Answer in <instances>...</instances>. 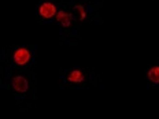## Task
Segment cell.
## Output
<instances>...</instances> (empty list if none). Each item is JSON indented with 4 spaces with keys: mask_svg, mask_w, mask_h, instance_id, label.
Segmentation results:
<instances>
[{
    "mask_svg": "<svg viewBox=\"0 0 159 119\" xmlns=\"http://www.w3.org/2000/svg\"><path fill=\"white\" fill-rule=\"evenodd\" d=\"M32 60V54L28 48H18L14 52V63L18 66H28Z\"/></svg>",
    "mask_w": 159,
    "mask_h": 119,
    "instance_id": "obj_1",
    "label": "cell"
},
{
    "mask_svg": "<svg viewBox=\"0 0 159 119\" xmlns=\"http://www.w3.org/2000/svg\"><path fill=\"white\" fill-rule=\"evenodd\" d=\"M39 14L41 18L44 19H51L56 15V7L54 3L51 2H44L41 6H40V10H39Z\"/></svg>",
    "mask_w": 159,
    "mask_h": 119,
    "instance_id": "obj_2",
    "label": "cell"
},
{
    "mask_svg": "<svg viewBox=\"0 0 159 119\" xmlns=\"http://www.w3.org/2000/svg\"><path fill=\"white\" fill-rule=\"evenodd\" d=\"M12 88H14L16 92H19V93H25L29 88L28 79L25 77H22V75H16V77L12 78Z\"/></svg>",
    "mask_w": 159,
    "mask_h": 119,
    "instance_id": "obj_3",
    "label": "cell"
},
{
    "mask_svg": "<svg viewBox=\"0 0 159 119\" xmlns=\"http://www.w3.org/2000/svg\"><path fill=\"white\" fill-rule=\"evenodd\" d=\"M55 16H56V19H58V22H61L65 28H70V25H71V15L69 14L67 11H65V10H59V11L56 12Z\"/></svg>",
    "mask_w": 159,
    "mask_h": 119,
    "instance_id": "obj_4",
    "label": "cell"
},
{
    "mask_svg": "<svg viewBox=\"0 0 159 119\" xmlns=\"http://www.w3.org/2000/svg\"><path fill=\"white\" fill-rule=\"evenodd\" d=\"M84 78H85L84 73L80 70H71L67 74V81L71 82V84H80V82L84 81Z\"/></svg>",
    "mask_w": 159,
    "mask_h": 119,
    "instance_id": "obj_5",
    "label": "cell"
},
{
    "mask_svg": "<svg viewBox=\"0 0 159 119\" xmlns=\"http://www.w3.org/2000/svg\"><path fill=\"white\" fill-rule=\"evenodd\" d=\"M148 79L155 85L159 84V66H152L148 70Z\"/></svg>",
    "mask_w": 159,
    "mask_h": 119,
    "instance_id": "obj_6",
    "label": "cell"
},
{
    "mask_svg": "<svg viewBox=\"0 0 159 119\" xmlns=\"http://www.w3.org/2000/svg\"><path fill=\"white\" fill-rule=\"evenodd\" d=\"M74 11L78 14V18L81 19V21H84V19L87 18V11H85L84 6H74Z\"/></svg>",
    "mask_w": 159,
    "mask_h": 119,
    "instance_id": "obj_7",
    "label": "cell"
}]
</instances>
